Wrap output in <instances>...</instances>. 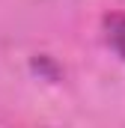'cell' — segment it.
Masks as SVG:
<instances>
[{"instance_id":"cell-1","label":"cell","mask_w":125,"mask_h":128,"mask_svg":"<svg viewBox=\"0 0 125 128\" xmlns=\"http://www.w3.org/2000/svg\"><path fill=\"white\" fill-rule=\"evenodd\" d=\"M104 33H107V42L110 48L125 60V15L116 12V15H107L104 18Z\"/></svg>"}]
</instances>
